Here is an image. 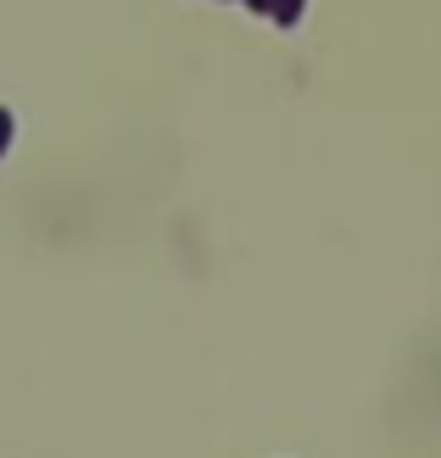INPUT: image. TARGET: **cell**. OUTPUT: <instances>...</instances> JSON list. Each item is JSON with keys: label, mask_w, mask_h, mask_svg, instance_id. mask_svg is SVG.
Listing matches in <instances>:
<instances>
[{"label": "cell", "mask_w": 441, "mask_h": 458, "mask_svg": "<svg viewBox=\"0 0 441 458\" xmlns=\"http://www.w3.org/2000/svg\"><path fill=\"white\" fill-rule=\"evenodd\" d=\"M12 140H17V118H12V106H0V163H6Z\"/></svg>", "instance_id": "obj_2"}, {"label": "cell", "mask_w": 441, "mask_h": 458, "mask_svg": "<svg viewBox=\"0 0 441 458\" xmlns=\"http://www.w3.org/2000/svg\"><path fill=\"white\" fill-rule=\"evenodd\" d=\"M301 12H308V0H274V22H280V29H296Z\"/></svg>", "instance_id": "obj_1"}]
</instances>
